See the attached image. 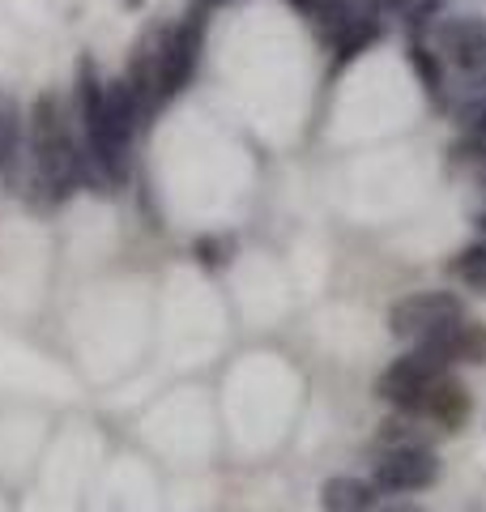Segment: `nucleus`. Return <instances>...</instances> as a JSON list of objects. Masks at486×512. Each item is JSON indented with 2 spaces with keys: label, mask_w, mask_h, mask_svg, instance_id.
Segmentation results:
<instances>
[{
  "label": "nucleus",
  "mask_w": 486,
  "mask_h": 512,
  "mask_svg": "<svg viewBox=\"0 0 486 512\" xmlns=\"http://www.w3.org/2000/svg\"><path fill=\"white\" fill-rule=\"evenodd\" d=\"M30 154H35L39 180H43L52 201H69L73 192L90 180V158L77 150L56 94H39L35 99V116H30Z\"/></svg>",
  "instance_id": "nucleus-1"
},
{
  "label": "nucleus",
  "mask_w": 486,
  "mask_h": 512,
  "mask_svg": "<svg viewBox=\"0 0 486 512\" xmlns=\"http://www.w3.org/2000/svg\"><path fill=\"white\" fill-rule=\"evenodd\" d=\"M461 316V299L448 295V291H423V295H410L393 303V312H388V329L397 333V338H427L435 325H444V320H457Z\"/></svg>",
  "instance_id": "nucleus-2"
},
{
  "label": "nucleus",
  "mask_w": 486,
  "mask_h": 512,
  "mask_svg": "<svg viewBox=\"0 0 486 512\" xmlns=\"http://www.w3.org/2000/svg\"><path fill=\"white\" fill-rule=\"evenodd\" d=\"M197 52H201V22L192 18L180 30H171L158 52V73H154L158 99H171V94H180L188 86L192 69H197Z\"/></svg>",
  "instance_id": "nucleus-3"
},
{
  "label": "nucleus",
  "mask_w": 486,
  "mask_h": 512,
  "mask_svg": "<svg viewBox=\"0 0 486 512\" xmlns=\"http://www.w3.org/2000/svg\"><path fill=\"white\" fill-rule=\"evenodd\" d=\"M435 474H440V461L431 448H393V453H384V461H376V487L393 495L423 491L435 483Z\"/></svg>",
  "instance_id": "nucleus-4"
},
{
  "label": "nucleus",
  "mask_w": 486,
  "mask_h": 512,
  "mask_svg": "<svg viewBox=\"0 0 486 512\" xmlns=\"http://www.w3.org/2000/svg\"><path fill=\"white\" fill-rule=\"evenodd\" d=\"M444 367H435V363H427L423 355H410V359H397L388 372L380 376V384H376V393L384 397V402H393L397 410H405V414H414L418 410V402H423V393H427V384L440 376Z\"/></svg>",
  "instance_id": "nucleus-5"
},
{
  "label": "nucleus",
  "mask_w": 486,
  "mask_h": 512,
  "mask_svg": "<svg viewBox=\"0 0 486 512\" xmlns=\"http://www.w3.org/2000/svg\"><path fill=\"white\" fill-rule=\"evenodd\" d=\"M440 47L444 56L465 73L486 69V22L482 18H457L440 26Z\"/></svg>",
  "instance_id": "nucleus-6"
},
{
  "label": "nucleus",
  "mask_w": 486,
  "mask_h": 512,
  "mask_svg": "<svg viewBox=\"0 0 486 512\" xmlns=\"http://www.w3.org/2000/svg\"><path fill=\"white\" fill-rule=\"evenodd\" d=\"M414 414H423V419H431V423H440V427L452 431L469 414V397H465V389H461L457 380H448L440 372V376L427 384V393H423V402H418Z\"/></svg>",
  "instance_id": "nucleus-7"
},
{
  "label": "nucleus",
  "mask_w": 486,
  "mask_h": 512,
  "mask_svg": "<svg viewBox=\"0 0 486 512\" xmlns=\"http://www.w3.org/2000/svg\"><path fill=\"white\" fill-rule=\"evenodd\" d=\"M103 99H107V82L99 77V64H94L90 56L77 60V116H81L86 137L103 124Z\"/></svg>",
  "instance_id": "nucleus-8"
},
{
  "label": "nucleus",
  "mask_w": 486,
  "mask_h": 512,
  "mask_svg": "<svg viewBox=\"0 0 486 512\" xmlns=\"http://www.w3.org/2000/svg\"><path fill=\"white\" fill-rule=\"evenodd\" d=\"M371 504H376V487L363 478H329L320 487L324 512H371Z\"/></svg>",
  "instance_id": "nucleus-9"
},
{
  "label": "nucleus",
  "mask_w": 486,
  "mask_h": 512,
  "mask_svg": "<svg viewBox=\"0 0 486 512\" xmlns=\"http://www.w3.org/2000/svg\"><path fill=\"white\" fill-rule=\"evenodd\" d=\"M18 141H22L18 103L0 94V171H13V163H18Z\"/></svg>",
  "instance_id": "nucleus-10"
},
{
  "label": "nucleus",
  "mask_w": 486,
  "mask_h": 512,
  "mask_svg": "<svg viewBox=\"0 0 486 512\" xmlns=\"http://www.w3.org/2000/svg\"><path fill=\"white\" fill-rule=\"evenodd\" d=\"M376 39H380V26H376V22H367V18H350L342 30H337V56L350 60V56L367 52V43H376Z\"/></svg>",
  "instance_id": "nucleus-11"
},
{
  "label": "nucleus",
  "mask_w": 486,
  "mask_h": 512,
  "mask_svg": "<svg viewBox=\"0 0 486 512\" xmlns=\"http://www.w3.org/2000/svg\"><path fill=\"white\" fill-rule=\"evenodd\" d=\"M410 60H414L418 77H423L427 94H440V90H444V69H440V60H435L431 47H427V43H414V47H410Z\"/></svg>",
  "instance_id": "nucleus-12"
},
{
  "label": "nucleus",
  "mask_w": 486,
  "mask_h": 512,
  "mask_svg": "<svg viewBox=\"0 0 486 512\" xmlns=\"http://www.w3.org/2000/svg\"><path fill=\"white\" fill-rule=\"evenodd\" d=\"M457 274L465 278V282H474V286H482L486 291V244H469L461 256H457Z\"/></svg>",
  "instance_id": "nucleus-13"
},
{
  "label": "nucleus",
  "mask_w": 486,
  "mask_h": 512,
  "mask_svg": "<svg viewBox=\"0 0 486 512\" xmlns=\"http://www.w3.org/2000/svg\"><path fill=\"white\" fill-rule=\"evenodd\" d=\"M461 363H486V325H474V320H465Z\"/></svg>",
  "instance_id": "nucleus-14"
},
{
  "label": "nucleus",
  "mask_w": 486,
  "mask_h": 512,
  "mask_svg": "<svg viewBox=\"0 0 486 512\" xmlns=\"http://www.w3.org/2000/svg\"><path fill=\"white\" fill-rule=\"evenodd\" d=\"M197 261L205 265V269H218V265H226V244L222 239H214V235H205V239H197Z\"/></svg>",
  "instance_id": "nucleus-15"
},
{
  "label": "nucleus",
  "mask_w": 486,
  "mask_h": 512,
  "mask_svg": "<svg viewBox=\"0 0 486 512\" xmlns=\"http://www.w3.org/2000/svg\"><path fill=\"white\" fill-rule=\"evenodd\" d=\"M388 9H397V13H405L410 22H423V18H431L435 9H440V0H384Z\"/></svg>",
  "instance_id": "nucleus-16"
},
{
  "label": "nucleus",
  "mask_w": 486,
  "mask_h": 512,
  "mask_svg": "<svg viewBox=\"0 0 486 512\" xmlns=\"http://www.w3.org/2000/svg\"><path fill=\"white\" fill-rule=\"evenodd\" d=\"M384 512H423V508H414V504H397V508H384Z\"/></svg>",
  "instance_id": "nucleus-17"
},
{
  "label": "nucleus",
  "mask_w": 486,
  "mask_h": 512,
  "mask_svg": "<svg viewBox=\"0 0 486 512\" xmlns=\"http://www.w3.org/2000/svg\"><path fill=\"white\" fill-rule=\"evenodd\" d=\"M197 5H201V9H214V5H222V0H197Z\"/></svg>",
  "instance_id": "nucleus-18"
}]
</instances>
